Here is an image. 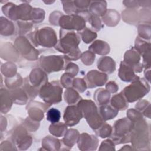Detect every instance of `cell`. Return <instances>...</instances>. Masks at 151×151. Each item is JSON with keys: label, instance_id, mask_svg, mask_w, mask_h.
Here are the masks:
<instances>
[{"label": "cell", "instance_id": "ac0fdd59", "mask_svg": "<svg viewBox=\"0 0 151 151\" xmlns=\"http://www.w3.org/2000/svg\"><path fill=\"white\" fill-rule=\"evenodd\" d=\"M133 69L126 64L123 61L121 62L119 70V77L123 81L133 82L137 80L140 77L134 74Z\"/></svg>", "mask_w": 151, "mask_h": 151}, {"label": "cell", "instance_id": "9a60e30c", "mask_svg": "<svg viewBox=\"0 0 151 151\" xmlns=\"http://www.w3.org/2000/svg\"><path fill=\"white\" fill-rule=\"evenodd\" d=\"M135 50L143 57V66L150 68V44L144 41L141 38L137 37L135 42Z\"/></svg>", "mask_w": 151, "mask_h": 151}, {"label": "cell", "instance_id": "7a4b0ae2", "mask_svg": "<svg viewBox=\"0 0 151 151\" xmlns=\"http://www.w3.org/2000/svg\"><path fill=\"white\" fill-rule=\"evenodd\" d=\"M83 117L86 119L88 125L93 130H97L105 123L99 113L95 103L90 100L81 99L77 104Z\"/></svg>", "mask_w": 151, "mask_h": 151}, {"label": "cell", "instance_id": "836d02e7", "mask_svg": "<svg viewBox=\"0 0 151 151\" xmlns=\"http://www.w3.org/2000/svg\"><path fill=\"white\" fill-rule=\"evenodd\" d=\"M61 118L60 111L55 108L50 109L47 113V120L51 123H55L59 122Z\"/></svg>", "mask_w": 151, "mask_h": 151}, {"label": "cell", "instance_id": "d6986e66", "mask_svg": "<svg viewBox=\"0 0 151 151\" xmlns=\"http://www.w3.org/2000/svg\"><path fill=\"white\" fill-rule=\"evenodd\" d=\"M97 68L101 71L111 74L116 69V63L110 57H102L98 60Z\"/></svg>", "mask_w": 151, "mask_h": 151}, {"label": "cell", "instance_id": "83f0119b", "mask_svg": "<svg viewBox=\"0 0 151 151\" xmlns=\"http://www.w3.org/2000/svg\"><path fill=\"white\" fill-rule=\"evenodd\" d=\"M15 32V26L7 18L1 17V34L5 36L11 35Z\"/></svg>", "mask_w": 151, "mask_h": 151}, {"label": "cell", "instance_id": "ab89813d", "mask_svg": "<svg viewBox=\"0 0 151 151\" xmlns=\"http://www.w3.org/2000/svg\"><path fill=\"white\" fill-rule=\"evenodd\" d=\"M80 58L85 65H89L93 63L95 59V54L90 51H87L81 54Z\"/></svg>", "mask_w": 151, "mask_h": 151}, {"label": "cell", "instance_id": "cb8c5ba5", "mask_svg": "<svg viewBox=\"0 0 151 151\" xmlns=\"http://www.w3.org/2000/svg\"><path fill=\"white\" fill-rule=\"evenodd\" d=\"M107 4L106 1H91L88 7L89 12L98 17L103 16L106 12Z\"/></svg>", "mask_w": 151, "mask_h": 151}, {"label": "cell", "instance_id": "277c9868", "mask_svg": "<svg viewBox=\"0 0 151 151\" xmlns=\"http://www.w3.org/2000/svg\"><path fill=\"white\" fill-rule=\"evenodd\" d=\"M58 81L47 82L40 88L39 97L50 105L57 104L62 100L63 87Z\"/></svg>", "mask_w": 151, "mask_h": 151}, {"label": "cell", "instance_id": "6da1fadb", "mask_svg": "<svg viewBox=\"0 0 151 151\" xmlns=\"http://www.w3.org/2000/svg\"><path fill=\"white\" fill-rule=\"evenodd\" d=\"M80 37L73 31L61 29L60 30V40L55 46L58 51L64 54L67 61H74L80 58L81 53L78 48Z\"/></svg>", "mask_w": 151, "mask_h": 151}, {"label": "cell", "instance_id": "1f68e13d", "mask_svg": "<svg viewBox=\"0 0 151 151\" xmlns=\"http://www.w3.org/2000/svg\"><path fill=\"white\" fill-rule=\"evenodd\" d=\"M78 34L83 41L86 44L90 43L97 37V34L96 32L88 28L83 29V30L80 31V32H78Z\"/></svg>", "mask_w": 151, "mask_h": 151}, {"label": "cell", "instance_id": "b9f144b4", "mask_svg": "<svg viewBox=\"0 0 151 151\" xmlns=\"http://www.w3.org/2000/svg\"><path fill=\"white\" fill-rule=\"evenodd\" d=\"M63 4V8L64 11L68 15L76 14V8L74 5V1H61Z\"/></svg>", "mask_w": 151, "mask_h": 151}, {"label": "cell", "instance_id": "bcb514c9", "mask_svg": "<svg viewBox=\"0 0 151 151\" xmlns=\"http://www.w3.org/2000/svg\"><path fill=\"white\" fill-rule=\"evenodd\" d=\"M106 88L110 93H114L117 91L119 87L114 81H110L106 84Z\"/></svg>", "mask_w": 151, "mask_h": 151}, {"label": "cell", "instance_id": "9c48e42d", "mask_svg": "<svg viewBox=\"0 0 151 151\" xmlns=\"http://www.w3.org/2000/svg\"><path fill=\"white\" fill-rule=\"evenodd\" d=\"M65 60L61 55L41 56L39 59V64L45 73H51L65 69L68 63Z\"/></svg>", "mask_w": 151, "mask_h": 151}, {"label": "cell", "instance_id": "5bb4252c", "mask_svg": "<svg viewBox=\"0 0 151 151\" xmlns=\"http://www.w3.org/2000/svg\"><path fill=\"white\" fill-rule=\"evenodd\" d=\"M140 55L134 48L126 52L124 55V62L132 67L136 73H140L143 69V65L140 63Z\"/></svg>", "mask_w": 151, "mask_h": 151}, {"label": "cell", "instance_id": "44dd1931", "mask_svg": "<svg viewBox=\"0 0 151 151\" xmlns=\"http://www.w3.org/2000/svg\"><path fill=\"white\" fill-rule=\"evenodd\" d=\"M119 110L109 103L100 106L99 113L103 119L106 121L115 117L118 114Z\"/></svg>", "mask_w": 151, "mask_h": 151}, {"label": "cell", "instance_id": "f1b7e54d", "mask_svg": "<svg viewBox=\"0 0 151 151\" xmlns=\"http://www.w3.org/2000/svg\"><path fill=\"white\" fill-rule=\"evenodd\" d=\"M110 97V93L107 90L103 88L97 90L94 95V99L99 106L109 103Z\"/></svg>", "mask_w": 151, "mask_h": 151}, {"label": "cell", "instance_id": "2e32d148", "mask_svg": "<svg viewBox=\"0 0 151 151\" xmlns=\"http://www.w3.org/2000/svg\"><path fill=\"white\" fill-rule=\"evenodd\" d=\"M77 144L79 149L81 150H96L98 146V139L93 135L84 133L79 136Z\"/></svg>", "mask_w": 151, "mask_h": 151}, {"label": "cell", "instance_id": "4dcf8cb0", "mask_svg": "<svg viewBox=\"0 0 151 151\" xmlns=\"http://www.w3.org/2000/svg\"><path fill=\"white\" fill-rule=\"evenodd\" d=\"M64 99L68 104H73L82 99L75 89L69 87L65 91Z\"/></svg>", "mask_w": 151, "mask_h": 151}, {"label": "cell", "instance_id": "4fadbf2b", "mask_svg": "<svg viewBox=\"0 0 151 151\" xmlns=\"http://www.w3.org/2000/svg\"><path fill=\"white\" fill-rule=\"evenodd\" d=\"M107 74L97 70H91L84 77V80L87 87L92 88L103 86L107 80Z\"/></svg>", "mask_w": 151, "mask_h": 151}, {"label": "cell", "instance_id": "484cf974", "mask_svg": "<svg viewBox=\"0 0 151 151\" xmlns=\"http://www.w3.org/2000/svg\"><path fill=\"white\" fill-rule=\"evenodd\" d=\"M110 104L118 110H124L129 106L128 102L125 99L122 92L112 97Z\"/></svg>", "mask_w": 151, "mask_h": 151}, {"label": "cell", "instance_id": "7c38bea8", "mask_svg": "<svg viewBox=\"0 0 151 151\" xmlns=\"http://www.w3.org/2000/svg\"><path fill=\"white\" fill-rule=\"evenodd\" d=\"M63 118L67 126H73L80 122L83 115L78 106L72 104L65 108Z\"/></svg>", "mask_w": 151, "mask_h": 151}, {"label": "cell", "instance_id": "3957f363", "mask_svg": "<svg viewBox=\"0 0 151 151\" xmlns=\"http://www.w3.org/2000/svg\"><path fill=\"white\" fill-rule=\"evenodd\" d=\"M28 38L35 47L40 45L50 48L55 47L57 44L55 31L50 27H43L36 29L29 34Z\"/></svg>", "mask_w": 151, "mask_h": 151}, {"label": "cell", "instance_id": "7bdbcfd3", "mask_svg": "<svg viewBox=\"0 0 151 151\" xmlns=\"http://www.w3.org/2000/svg\"><path fill=\"white\" fill-rule=\"evenodd\" d=\"M74 77L68 73H65L61 77V84L65 88H69L73 84Z\"/></svg>", "mask_w": 151, "mask_h": 151}, {"label": "cell", "instance_id": "60d3db41", "mask_svg": "<svg viewBox=\"0 0 151 151\" xmlns=\"http://www.w3.org/2000/svg\"><path fill=\"white\" fill-rule=\"evenodd\" d=\"M72 85L74 88H76V90H77L80 93L84 92L87 88V84L85 80L82 78H77L74 79Z\"/></svg>", "mask_w": 151, "mask_h": 151}, {"label": "cell", "instance_id": "e0dca14e", "mask_svg": "<svg viewBox=\"0 0 151 151\" xmlns=\"http://www.w3.org/2000/svg\"><path fill=\"white\" fill-rule=\"evenodd\" d=\"M38 102L37 101H32L29 103L28 106V113L29 114V116L31 119L34 121H40L44 117V110H42V108L47 109L50 106V104L47 103L44 104L39 102L38 107Z\"/></svg>", "mask_w": 151, "mask_h": 151}, {"label": "cell", "instance_id": "5b68a950", "mask_svg": "<svg viewBox=\"0 0 151 151\" xmlns=\"http://www.w3.org/2000/svg\"><path fill=\"white\" fill-rule=\"evenodd\" d=\"M147 125L143 119L133 122L130 142L134 147L141 148L147 146L150 142L149 133H147Z\"/></svg>", "mask_w": 151, "mask_h": 151}, {"label": "cell", "instance_id": "4316f807", "mask_svg": "<svg viewBox=\"0 0 151 151\" xmlns=\"http://www.w3.org/2000/svg\"><path fill=\"white\" fill-rule=\"evenodd\" d=\"M79 133L77 130L71 129L66 132L64 137L62 139L64 144L67 147H71L77 142L79 137Z\"/></svg>", "mask_w": 151, "mask_h": 151}, {"label": "cell", "instance_id": "d590c367", "mask_svg": "<svg viewBox=\"0 0 151 151\" xmlns=\"http://www.w3.org/2000/svg\"><path fill=\"white\" fill-rule=\"evenodd\" d=\"M112 130V127L110 125L104 123L101 127L96 130V133L100 137L106 138L111 136Z\"/></svg>", "mask_w": 151, "mask_h": 151}, {"label": "cell", "instance_id": "d6a6232c", "mask_svg": "<svg viewBox=\"0 0 151 151\" xmlns=\"http://www.w3.org/2000/svg\"><path fill=\"white\" fill-rule=\"evenodd\" d=\"M42 146L46 147V150H48L49 147L53 146L54 150H59L60 147V142L58 139L51 136H46L42 142Z\"/></svg>", "mask_w": 151, "mask_h": 151}, {"label": "cell", "instance_id": "ffe728a7", "mask_svg": "<svg viewBox=\"0 0 151 151\" xmlns=\"http://www.w3.org/2000/svg\"><path fill=\"white\" fill-rule=\"evenodd\" d=\"M89 51L99 55H106L110 52V46L105 41L96 40L89 46Z\"/></svg>", "mask_w": 151, "mask_h": 151}, {"label": "cell", "instance_id": "74e56055", "mask_svg": "<svg viewBox=\"0 0 151 151\" xmlns=\"http://www.w3.org/2000/svg\"><path fill=\"white\" fill-rule=\"evenodd\" d=\"M44 16L45 12L43 9L40 8H32L31 20L34 23H38L44 20Z\"/></svg>", "mask_w": 151, "mask_h": 151}, {"label": "cell", "instance_id": "e575fe53", "mask_svg": "<svg viewBox=\"0 0 151 151\" xmlns=\"http://www.w3.org/2000/svg\"><path fill=\"white\" fill-rule=\"evenodd\" d=\"M17 68L15 64L11 63H7L4 64L1 67V73H3L6 77H12L15 76Z\"/></svg>", "mask_w": 151, "mask_h": 151}, {"label": "cell", "instance_id": "7402d4cb", "mask_svg": "<svg viewBox=\"0 0 151 151\" xmlns=\"http://www.w3.org/2000/svg\"><path fill=\"white\" fill-rule=\"evenodd\" d=\"M13 100L11 97L10 91L7 89L1 90V112L6 113L8 112L12 104Z\"/></svg>", "mask_w": 151, "mask_h": 151}, {"label": "cell", "instance_id": "ee69618b", "mask_svg": "<svg viewBox=\"0 0 151 151\" xmlns=\"http://www.w3.org/2000/svg\"><path fill=\"white\" fill-rule=\"evenodd\" d=\"M127 116L128 117L127 118L132 122H134L143 119L142 113L134 109L129 110L127 112Z\"/></svg>", "mask_w": 151, "mask_h": 151}, {"label": "cell", "instance_id": "8fae6325", "mask_svg": "<svg viewBox=\"0 0 151 151\" xmlns=\"http://www.w3.org/2000/svg\"><path fill=\"white\" fill-rule=\"evenodd\" d=\"M14 45L17 51L27 60H37L38 51L35 49L34 45L27 37L20 36L14 42Z\"/></svg>", "mask_w": 151, "mask_h": 151}, {"label": "cell", "instance_id": "ba28073f", "mask_svg": "<svg viewBox=\"0 0 151 151\" xmlns=\"http://www.w3.org/2000/svg\"><path fill=\"white\" fill-rule=\"evenodd\" d=\"M32 10V8L29 4H24L17 6L11 2H8L2 8L3 13L9 19L14 21L31 20Z\"/></svg>", "mask_w": 151, "mask_h": 151}, {"label": "cell", "instance_id": "603a6c76", "mask_svg": "<svg viewBox=\"0 0 151 151\" xmlns=\"http://www.w3.org/2000/svg\"><path fill=\"white\" fill-rule=\"evenodd\" d=\"M103 22L107 26L113 27L116 25L120 21V15L118 12L114 9H107L106 12L102 16Z\"/></svg>", "mask_w": 151, "mask_h": 151}, {"label": "cell", "instance_id": "30bf717a", "mask_svg": "<svg viewBox=\"0 0 151 151\" xmlns=\"http://www.w3.org/2000/svg\"><path fill=\"white\" fill-rule=\"evenodd\" d=\"M58 25L65 30L81 31L85 28L86 20L78 14L62 15L58 21Z\"/></svg>", "mask_w": 151, "mask_h": 151}, {"label": "cell", "instance_id": "52a82bcc", "mask_svg": "<svg viewBox=\"0 0 151 151\" xmlns=\"http://www.w3.org/2000/svg\"><path fill=\"white\" fill-rule=\"evenodd\" d=\"M133 122L127 118H123L115 122L113 126V133L110 136L115 145L130 142V134Z\"/></svg>", "mask_w": 151, "mask_h": 151}, {"label": "cell", "instance_id": "8992f818", "mask_svg": "<svg viewBox=\"0 0 151 151\" xmlns=\"http://www.w3.org/2000/svg\"><path fill=\"white\" fill-rule=\"evenodd\" d=\"M150 90V86L144 78L133 81L122 91L126 101L133 103L143 97Z\"/></svg>", "mask_w": 151, "mask_h": 151}, {"label": "cell", "instance_id": "d4e9b609", "mask_svg": "<svg viewBox=\"0 0 151 151\" xmlns=\"http://www.w3.org/2000/svg\"><path fill=\"white\" fill-rule=\"evenodd\" d=\"M9 90L14 103L17 104H25L26 103L28 96L24 90L19 88Z\"/></svg>", "mask_w": 151, "mask_h": 151}, {"label": "cell", "instance_id": "8d00e7d4", "mask_svg": "<svg viewBox=\"0 0 151 151\" xmlns=\"http://www.w3.org/2000/svg\"><path fill=\"white\" fill-rule=\"evenodd\" d=\"M87 20L91 24L92 29L94 31H99L103 27V25H101V22L99 17L95 15H93L90 12Z\"/></svg>", "mask_w": 151, "mask_h": 151}, {"label": "cell", "instance_id": "f546056e", "mask_svg": "<svg viewBox=\"0 0 151 151\" xmlns=\"http://www.w3.org/2000/svg\"><path fill=\"white\" fill-rule=\"evenodd\" d=\"M67 130V125L61 122L51 124L49 127L50 133L56 137L63 136L66 133Z\"/></svg>", "mask_w": 151, "mask_h": 151}, {"label": "cell", "instance_id": "f35d334b", "mask_svg": "<svg viewBox=\"0 0 151 151\" xmlns=\"http://www.w3.org/2000/svg\"><path fill=\"white\" fill-rule=\"evenodd\" d=\"M17 24L18 26V34L20 35H23L29 32L32 27V24L28 21H17Z\"/></svg>", "mask_w": 151, "mask_h": 151}, {"label": "cell", "instance_id": "f6af8a7d", "mask_svg": "<svg viewBox=\"0 0 151 151\" xmlns=\"http://www.w3.org/2000/svg\"><path fill=\"white\" fill-rule=\"evenodd\" d=\"M65 70L66 73H68V74H71L73 77H74L78 73V67L77 65H76V64H75L73 63H69L67 64Z\"/></svg>", "mask_w": 151, "mask_h": 151}]
</instances>
